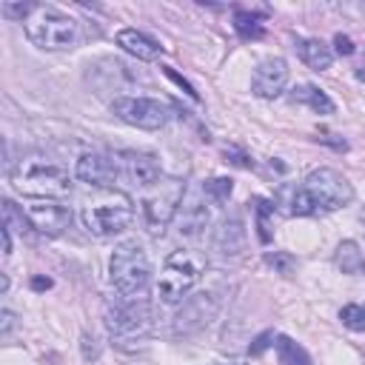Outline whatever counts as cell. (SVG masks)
Listing matches in <instances>:
<instances>
[{
    "instance_id": "18",
    "label": "cell",
    "mask_w": 365,
    "mask_h": 365,
    "mask_svg": "<svg viewBox=\"0 0 365 365\" xmlns=\"http://www.w3.org/2000/svg\"><path fill=\"white\" fill-rule=\"evenodd\" d=\"M297 51H299V57L305 60V66H311L314 71H325V68H331V63H334V51H331L322 40H317V37L297 40Z\"/></svg>"
},
{
    "instance_id": "11",
    "label": "cell",
    "mask_w": 365,
    "mask_h": 365,
    "mask_svg": "<svg viewBox=\"0 0 365 365\" xmlns=\"http://www.w3.org/2000/svg\"><path fill=\"white\" fill-rule=\"evenodd\" d=\"M77 180L80 182H88L94 188H114V182L120 180V165L114 157L108 154H100V151H88L77 160V168H74Z\"/></svg>"
},
{
    "instance_id": "34",
    "label": "cell",
    "mask_w": 365,
    "mask_h": 365,
    "mask_svg": "<svg viewBox=\"0 0 365 365\" xmlns=\"http://www.w3.org/2000/svg\"><path fill=\"white\" fill-rule=\"evenodd\" d=\"M0 234H3V257H9V254H11V231L3 225Z\"/></svg>"
},
{
    "instance_id": "17",
    "label": "cell",
    "mask_w": 365,
    "mask_h": 365,
    "mask_svg": "<svg viewBox=\"0 0 365 365\" xmlns=\"http://www.w3.org/2000/svg\"><path fill=\"white\" fill-rule=\"evenodd\" d=\"M117 46H123L128 54H134L137 60H157L163 54V46L157 40H151L148 34L137 31V29H123L117 31Z\"/></svg>"
},
{
    "instance_id": "7",
    "label": "cell",
    "mask_w": 365,
    "mask_h": 365,
    "mask_svg": "<svg viewBox=\"0 0 365 365\" xmlns=\"http://www.w3.org/2000/svg\"><path fill=\"white\" fill-rule=\"evenodd\" d=\"M182 197H185V182L177 177H160L151 185V191L143 200V211H145V222H148L151 234L165 231V225L177 217Z\"/></svg>"
},
{
    "instance_id": "30",
    "label": "cell",
    "mask_w": 365,
    "mask_h": 365,
    "mask_svg": "<svg viewBox=\"0 0 365 365\" xmlns=\"http://www.w3.org/2000/svg\"><path fill=\"white\" fill-rule=\"evenodd\" d=\"M334 51H336V54H342V57H348V54H354V43H351V37L339 31V34L334 37Z\"/></svg>"
},
{
    "instance_id": "24",
    "label": "cell",
    "mask_w": 365,
    "mask_h": 365,
    "mask_svg": "<svg viewBox=\"0 0 365 365\" xmlns=\"http://www.w3.org/2000/svg\"><path fill=\"white\" fill-rule=\"evenodd\" d=\"M231 191H234V180L231 177H214V180H208L205 185H202V194L208 197V202H225L228 197H231Z\"/></svg>"
},
{
    "instance_id": "3",
    "label": "cell",
    "mask_w": 365,
    "mask_h": 365,
    "mask_svg": "<svg viewBox=\"0 0 365 365\" xmlns=\"http://www.w3.org/2000/svg\"><path fill=\"white\" fill-rule=\"evenodd\" d=\"M134 220V205L128 194L117 188H100L94 197L83 202V225L94 237H114L125 231Z\"/></svg>"
},
{
    "instance_id": "14",
    "label": "cell",
    "mask_w": 365,
    "mask_h": 365,
    "mask_svg": "<svg viewBox=\"0 0 365 365\" xmlns=\"http://www.w3.org/2000/svg\"><path fill=\"white\" fill-rule=\"evenodd\" d=\"M177 228L182 237H197L208 220H211V211H208V197L200 191V194H185L182 202H180V211H177Z\"/></svg>"
},
{
    "instance_id": "36",
    "label": "cell",
    "mask_w": 365,
    "mask_h": 365,
    "mask_svg": "<svg viewBox=\"0 0 365 365\" xmlns=\"http://www.w3.org/2000/svg\"><path fill=\"white\" fill-rule=\"evenodd\" d=\"M225 157H234V151H228V148H225ZM234 163H237V165H242V168H251V160H245V157H240V154H237V160H234Z\"/></svg>"
},
{
    "instance_id": "5",
    "label": "cell",
    "mask_w": 365,
    "mask_h": 365,
    "mask_svg": "<svg viewBox=\"0 0 365 365\" xmlns=\"http://www.w3.org/2000/svg\"><path fill=\"white\" fill-rule=\"evenodd\" d=\"M108 274H111V285L120 294L140 297L151 282L148 254L143 251V245L137 240H125V242H120L114 248V254L108 259Z\"/></svg>"
},
{
    "instance_id": "2",
    "label": "cell",
    "mask_w": 365,
    "mask_h": 365,
    "mask_svg": "<svg viewBox=\"0 0 365 365\" xmlns=\"http://www.w3.org/2000/svg\"><path fill=\"white\" fill-rule=\"evenodd\" d=\"M103 319L108 328V336L123 351L145 348L151 334V305L143 297H111L103 305Z\"/></svg>"
},
{
    "instance_id": "8",
    "label": "cell",
    "mask_w": 365,
    "mask_h": 365,
    "mask_svg": "<svg viewBox=\"0 0 365 365\" xmlns=\"http://www.w3.org/2000/svg\"><path fill=\"white\" fill-rule=\"evenodd\" d=\"M308 197L314 200L317 211H336L342 205H348L354 200V185L334 168H317L305 177Z\"/></svg>"
},
{
    "instance_id": "1",
    "label": "cell",
    "mask_w": 365,
    "mask_h": 365,
    "mask_svg": "<svg viewBox=\"0 0 365 365\" xmlns=\"http://www.w3.org/2000/svg\"><path fill=\"white\" fill-rule=\"evenodd\" d=\"M9 180L26 200H60L71 194L68 171L46 154H23L11 165Z\"/></svg>"
},
{
    "instance_id": "38",
    "label": "cell",
    "mask_w": 365,
    "mask_h": 365,
    "mask_svg": "<svg viewBox=\"0 0 365 365\" xmlns=\"http://www.w3.org/2000/svg\"><path fill=\"white\" fill-rule=\"evenodd\" d=\"M359 225H362V231H365V208L359 211Z\"/></svg>"
},
{
    "instance_id": "29",
    "label": "cell",
    "mask_w": 365,
    "mask_h": 365,
    "mask_svg": "<svg viewBox=\"0 0 365 365\" xmlns=\"http://www.w3.org/2000/svg\"><path fill=\"white\" fill-rule=\"evenodd\" d=\"M163 71H165V77H171V80H174V83H177V86H180V88H182V91L191 97V100H200V94L194 91V86H191L188 80H182V77H180V74H177L171 66H163Z\"/></svg>"
},
{
    "instance_id": "21",
    "label": "cell",
    "mask_w": 365,
    "mask_h": 365,
    "mask_svg": "<svg viewBox=\"0 0 365 365\" xmlns=\"http://www.w3.org/2000/svg\"><path fill=\"white\" fill-rule=\"evenodd\" d=\"M277 356H279V365H311V356L305 354L302 345H297L294 339L288 336H277Z\"/></svg>"
},
{
    "instance_id": "12",
    "label": "cell",
    "mask_w": 365,
    "mask_h": 365,
    "mask_svg": "<svg viewBox=\"0 0 365 365\" xmlns=\"http://www.w3.org/2000/svg\"><path fill=\"white\" fill-rule=\"evenodd\" d=\"M217 314V297L211 291L194 294L191 299L182 302L177 319H174V334H194L202 325H208V319Z\"/></svg>"
},
{
    "instance_id": "15",
    "label": "cell",
    "mask_w": 365,
    "mask_h": 365,
    "mask_svg": "<svg viewBox=\"0 0 365 365\" xmlns=\"http://www.w3.org/2000/svg\"><path fill=\"white\" fill-rule=\"evenodd\" d=\"M123 174L134 185H148V188L163 177L157 157L154 154H145V151H125L123 154Z\"/></svg>"
},
{
    "instance_id": "6",
    "label": "cell",
    "mask_w": 365,
    "mask_h": 365,
    "mask_svg": "<svg viewBox=\"0 0 365 365\" xmlns=\"http://www.w3.org/2000/svg\"><path fill=\"white\" fill-rule=\"evenodd\" d=\"M205 268V259L200 254H191V251H174L163 271H160V279H157V294L165 305H177L182 302V297L197 285L200 274Z\"/></svg>"
},
{
    "instance_id": "10",
    "label": "cell",
    "mask_w": 365,
    "mask_h": 365,
    "mask_svg": "<svg viewBox=\"0 0 365 365\" xmlns=\"http://www.w3.org/2000/svg\"><path fill=\"white\" fill-rule=\"evenodd\" d=\"M31 228L37 234H46V237H57L68 228L71 222V211L60 202V200H29L23 205Z\"/></svg>"
},
{
    "instance_id": "20",
    "label": "cell",
    "mask_w": 365,
    "mask_h": 365,
    "mask_svg": "<svg viewBox=\"0 0 365 365\" xmlns=\"http://www.w3.org/2000/svg\"><path fill=\"white\" fill-rule=\"evenodd\" d=\"M291 100H294V103H305V106H311L317 114H334V103H331V97H328L325 91H319L317 86H297L294 94H291Z\"/></svg>"
},
{
    "instance_id": "19",
    "label": "cell",
    "mask_w": 365,
    "mask_h": 365,
    "mask_svg": "<svg viewBox=\"0 0 365 365\" xmlns=\"http://www.w3.org/2000/svg\"><path fill=\"white\" fill-rule=\"evenodd\" d=\"M334 262H336V268L342 274H362V268H365V257H362V251H359V245L354 240H342L336 245Z\"/></svg>"
},
{
    "instance_id": "23",
    "label": "cell",
    "mask_w": 365,
    "mask_h": 365,
    "mask_svg": "<svg viewBox=\"0 0 365 365\" xmlns=\"http://www.w3.org/2000/svg\"><path fill=\"white\" fill-rule=\"evenodd\" d=\"M3 225H6L9 231H17V234L31 231V222H29L26 211H23V208H17L11 200H3Z\"/></svg>"
},
{
    "instance_id": "33",
    "label": "cell",
    "mask_w": 365,
    "mask_h": 365,
    "mask_svg": "<svg viewBox=\"0 0 365 365\" xmlns=\"http://www.w3.org/2000/svg\"><path fill=\"white\" fill-rule=\"evenodd\" d=\"M11 328H14V314H11L9 308H3V311H0V336H9Z\"/></svg>"
},
{
    "instance_id": "9",
    "label": "cell",
    "mask_w": 365,
    "mask_h": 365,
    "mask_svg": "<svg viewBox=\"0 0 365 365\" xmlns=\"http://www.w3.org/2000/svg\"><path fill=\"white\" fill-rule=\"evenodd\" d=\"M111 111L123 123H128L134 128H145V131L163 128L171 117L168 106L163 100H154V97H117L111 103Z\"/></svg>"
},
{
    "instance_id": "22",
    "label": "cell",
    "mask_w": 365,
    "mask_h": 365,
    "mask_svg": "<svg viewBox=\"0 0 365 365\" xmlns=\"http://www.w3.org/2000/svg\"><path fill=\"white\" fill-rule=\"evenodd\" d=\"M234 29H237V34L240 37H245V40H257V37H262L265 34V29H262V23H259V14H254V11H237L234 14Z\"/></svg>"
},
{
    "instance_id": "26",
    "label": "cell",
    "mask_w": 365,
    "mask_h": 365,
    "mask_svg": "<svg viewBox=\"0 0 365 365\" xmlns=\"http://www.w3.org/2000/svg\"><path fill=\"white\" fill-rule=\"evenodd\" d=\"M254 205H257V228H259V240L268 242V240H271V231H268V214L274 211V205H271L268 200H262V197H257Z\"/></svg>"
},
{
    "instance_id": "13",
    "label": "cell",
    "mask_w": 365,
    "mask_h": 365,
    "mask_svg": "<svg viewBox=\"0 0 365 365\" xmlns=\"http://www.w3.org/2000/svg\"><path fill=\"white\" fill-rule=\"evenodd\" d=\"M285 83H288V63H285L282 57H268V60H262V63L254 68V74H251V91H254L257 97H265V100L279 97L282 88H285Z\"/></svg>"
},
{
    "instance_id": "37",
    "label": "cell",
    "mask_w": 365,
    "mask_h": 365,
    "mask_svg": "<svg viewBox=\"0 0 365 365\" xmlns=\"http://www.w3.org/2000/svg\"><path fill=\"white\" fill-rule=\"evenodd\" d=\"M217 365H242V359H222V362H217Z\"/></svg>"
},
{
    "instance_id": "32",
    "label": "cell",
    "mask_w": 365,
    "mask_h": 365,
    "mask_svg": "<svg viewBox=\"0 0 365 365\" xmlns=\"http://www.w3.org/2000/svg\"><path fill=\"white\" fill-rule=\"evenodd\" d=\"M271 339H274V331H265V334H259L257 339H254V345H251V356H259L268 345H271Z\"/></svg>"
},
{
    "instance_id": "27",
    "label": "cell",
    "mask_w": 365,
    "mask_h": 365,
    "mask_svg": "<svg viewBox=\"0 0 365 365\" xmlns=\"http://www.w3.org/2000/svg\"><path fill=\"white\" fill-rule=\"evenodd\" d=\"M34 6H37V3H9V0H6V3H0V14L9 17V20H20V23H23V20L34 11Z\"/></svg>"
},
{
    "instance_id": "35",
    "label": "cell",
    "mask_w": 365,
    "mask_h": 365,
    "mask_svg": "<svg viewBox=\"0 0 365 365\" xmlns=\"http://www.w3.org/2000/svg\"><path fill=\"white\" fill-rule=\"evenodd\" d=\"M31 288H34V291H46V288H51V279H48V277H34V279H31Z\"/></svg>"
},
{
    "instance_id": "28",
    "label": "cell",
    "mask_w": 365,
    "mask_h": 365,
    "mask_svg": "<svg viewBox=\"0 0 365 365\" xmlns=\"http://www.w3.org/2000/svg\"><path fill=\"white\" fill-rule=\"evenodd\" d=\"M265 262L271 265V268H277L279 274H294V268H297V259L291 257V254H282V251H274V254H268L265 257Z\"/></svg>"
},
{
    "instance_id": "31",
    "label": "cell",
    "mask_w": 365,
    "mask_h": 365,
    "mask_svg": "<svg viewBox=\"0 0 365 365\" xmlns=\"http://www.w3.org/2000/svg\"><path fill=\"white\" fill-rule=\"evenodd\" d=\"M83 356H86V359H97V356H100L97 336H91V334H86V336H83Z\"/></svg>"
},
{
    "instance_id": "4",
    "label": "cell",
    "mask_w": 365,
    "mask_h": 365,
    "mask_svg": "<svg viewBox=\"0 0 365 365\" xmlns=\"http://www.w3.org/2000/svg\"><path fill=\"white\" fill-rule=\"evenodd\" d=\"M23 31L37 48L48 51L71 48L80 40V23L51 6H34V11L23 20Z\"/></svg>"
},
{
    "instance_id": "16",
    "label": "cell",
    "mask_w": 365,
    "mask_h": 365,
    "mask_svg": "<svg viewBox=\"0 0 365 365\" xmlns=\"http://www.w3.org/2000/svg\"><path fill=\"white\" fill-rule=\"evenodd\" d=\"M214 251L222 257H237L245 251V225L240 217H225L214 234Z\"/></svg>"
},
{
    "instance_id": "25",
    "label": "cell",
    "mask_w": 365,
    "mask_h": 365,
    "mask_svg": "<svg viewBox=\"0 0 365 365\" xmlns=\"http://www.w3.org/2000/svg\"><path fill=\"white\" fill-rule=\"evenodd\" d=\"M339 319H342V325L351 328V331H365V308H362V305H345V308L339 311Z\"/></svg>"
}]
</instances>
